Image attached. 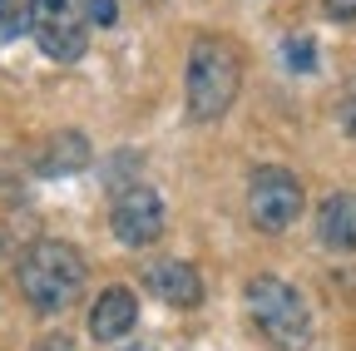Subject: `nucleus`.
I'll list each match as a JSON object with an SVG mask.
<instances>
[{"instance_id":"f257e3e1","label":"nucleus","mask_w":356,"mask_h":351,"mask_svg":"<svg viewBox=\"0 0 356 351\" xmlns=\"http://www.w3.org/2000/svg\"><path fill=\"white\" fill-rule=\"evenodd\" d=\"M84 282H89V262L74 243H60V238H40L20 252L15 262V287L25 297V307L44 317H60L84 297Z\"/></svg>"},{"instance_id":"f03ea898","label":"nucleus","mask_w":356,"mask_h":351,"mask_svg":"<svg viewBox=\"0 0 356 351\" xmlns=\"http://www.w3.org/2000/svg\"><path fill=\"white\" fill-rule=\"evenodd\" d=\"M243 90V50L228 35H198L188 45V70H184V104L188 119L213 124L233 109Z\"/></svg>"},{"instance_id":"7ed1b4c3","label":"nucleus","mask_w":356,"mask_h":351,"mask_svg":"<svg viewBox=\"0 0 356 351\" xmlns=\"http://www.w3.org/2000/svg\"><path fill=\"white\" fill-rule=\"evenodd\" d=\"M243 307H248V322L282 351H302L312 341V312L292 282L282 277H252L248 292H243Z\"/></svg>"},{"instance_id":"20e7f679","label":"nucleus","mask_w":356,"mask_h":351,"mask_svg":"<svg viewBox=\"0 0 356 351\" xmlns=\"http://www.w3.org/2000/svg\"><path fill=\"white\" fill-rule=\"evenodd\" d=\"M307 208V193L297 183L292 168H277V163H262L252 168L248 179V223L257 233H287Z\"/></svg>"},{"instance_id":"39448f33","label":"nucleus","mask_w":356,"mask_h":351,"mask_svg":"<svg viewBox=\"0 0 356 351\" xmlns=\"http://www.w3.org/2000/svg\"><path fill=\"white\" fill-rule=\"evenodd\" d=\"M30 35H35V45L50 55L55 65H74V60L89 50V15H84V0H35Z\"/></svg>"},{"instance_id":"423d86ee","label":"nucleus","mask_w":356,"mask_h":351,"mask_svg":"<svg viewBox=\"0 0 356 351\" xmlns=\"http://www.w3.org/2000/svg\"><path fill=\"white\" fill-rule=\"evenodd\" d=\"M109 228L124 247H149L163 238V198L149 188V183H134L114 198L109 208Z\"/></svg>"},{"instance_id":"0eeeda50","label":"nucleus","mask_w":356,"mask_h":351,"mask_svg":"<svg viewBox=\"0 0 356 351\" xmlns=\"http://www.w3.org/2000/svg\"><path fill=\"white\" fill-rule=\"evenodd\" d=\"M144 287L168 302V307H198L203 302V277L198 268H188V262H178V257H154L144 262Z\"/></svg>"},{"instance_id":"6e6552de","label":"nucleus","mask_w":356,"mask_h":351,"mask_svg":"<svg viewBox=\"0 0 356 351\" xmlns=\"http://www.w3.org/2000/svg\"><path fill=\"white\" fill-rule=\"evenodd\" d=\"M134 322H139V297H134L124 282L104 287L95 297V307H89V336L95 341H119L134 332Z\"/></svg>"},{"instance_id":"1a4fd4ad","label":"nucleus","mask_w":356,"mask_h":351,"mask_svg":"<svg viewBox=\"0 0 356 351\" xmlns=\"http://www.w3.org/2000/svg\"><path fill=\"white\" fill-rule=\"evenodd\" d=\"M317 238L337 252H356V193H332L317 208Z\"/></svg>"},{"instance_id":"9d476101","label":"nucleus","mask_w":356,"mask_h":351,"mask_svg":"<svg viewBox=\"0 0 356 351\" xmlns=\"http://www.w3.org/2000/svg\"><path fill=\"white\" fill-rule=\"evenodd\" d=\"M84 158H89V144H84V134H60L55 139V149L44 154V173H74V168H84Z\"/></svg>"},{"instance_id":"9b49d317","label":"nucleus","mask_w":356,"mask_h":351,"mask_svg":"<svg viewBox=\"0 0 356 351\" xmlns=\"http://www.w3.org/2000/svg\"><path fill=\"white\" fill-rule=\"evenodd\" d=\"M35 0H0V40H20L30 30Z\"/></svg>"},{"instance_id":"f8f14e48","label":"nucleus","mask_w":356,"mask_h":351,"mask_svg":"<svg viewBox=\"0 0 356 351\" xmlns=\"http://www.w3.org/2000/svg\"><path fill=\"white\" fill-rule=\"evenodd\" d=\"M282 55H287V70H297V74H307L312 65H317V50H312L307 35H292L287 45H282Z\"/></svg>"},{"instance_id":"ddd939ff","label":"nucleus","mask_w":356,"mask_h":351,"mask_svg":"<svg viewBox=\"0 0 356 351\" xmlns=\"http://www.w3.org/2000/svg\"><path fill=\"white\" fill-rule=\"evenodd\" d=\"M84 15H89V25H114L119 20V0H84Z\"/></svg>"},{"instance_id":"4468645a","label":"nucleus","mask_w":356,"mask_h":351,"mask_svg":"<svg viewBox=\"0 0 356 351\" xmlns=\"http://www.w3.org/2000/svg\"><path fill=\"white\" fill-rule=\"evenodd\" d=\"M322 10L332 20H356V0H322Z\"/></svg>"},{"instance_id":"2eb2a0df","label":"nucleus","mask_w":356,"mask_h":351,"mask_svg":"<svg viewBox=\"0 0 356 351\" xmlns=\"http://www.w3.org/2000/svg\"><path fill=\"white\" fill-rule=\"evenodd\" d=\"M341 129H346V139H356V95L341 104Z\"/></svg>"},{"instance_id":"dca6fc26","label":"nucleus","mask_w":356,"mask_h":351,"mask_svg":"<svg viewBox=\"0 0 356 351\" xmlns=\"http://www.w3.org/2000/svg\"><path fill=\"white\" fill-rule=\"evenodd\" d=\"M35 351H74V346H70V336H44Z\"/></svg>"},{"instance_id":"f3484780","label":"nucleus","mask_w":356,"mask_h":351,"mask_svg":"<svg viewBox=\"0 0 356 351\" xmlns=\"http://www.w3.org/2000/svg\"><path fill=\"white\" fill-rule=\"evenodd\" d=\"M0 272H6V238H0Z\"/></svg>"},{"instance_id":"a211bd4d","label":"nucleus","mask_w":356,"mask_h":351,"mask_svg":"<svg viewBox=\"0 0 356 351\" xmlns=\"http://www.w3.org/2000/svg\"><path fill=\"white\" fill-rule=\"evenodd\" d=\"M124 351H154V346H124Z\"/></svg>"}]
</instances>
